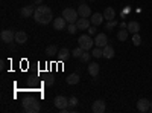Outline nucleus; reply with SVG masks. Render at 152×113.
Returning <instances> with one entry per match:
<instances>
[{"label":"nucleus","instance_id":"obj_13","mask_svg":"<svg viewBox=\"0 0 152 113\" xmlns=\"http://www.w3.org/2000/svg\"><path fill=\"white\" fill-rule=\"evenodd\" d=\"M34 12H35L34 6H32V5H28V6H24V8H21V11H20V14H21V17H24V18H28V17H32V16H34Z\"/></svg>","mask_w":152,"mask_h":113},{"label":"nucleus","instance_id":"obj_11","mask_svg":"<svg viewBox=\"0 0 152 113\" xmlns=\"http://www.w3.org/2000/svg\"><path fill=\"white\" fill-rule=\"evenodd\" d=\"M66 24H67V21H66L64 17H56V18L53 20V29H56V31L66 29Z\"/></svg>","mask_w":152,"mask_h":113},{"label":"nucleus","instance_id":"obj_3","mask_svg":"<svg viewBox=\"0 0 152 113\" xmlns=\"http://www.w3.org/2000/svg\"><path fill=\"white\" fill-rule=\"evenodd\" d=\"M78 43L84 51H90V49L93 47V44H94V40L90 37V34H82L78 38Z\"/></svg>","mask_w":152,"mask_h":113},{"label":"nucleus","instance_id":"obj_21","mask_svg":"<svg viewBox=\"0 0 152 113\" xmlns=\"http://www.w3.org/2000/svg\"><path fill=\"white\" fill-rule=\"evenodd\" d=\"M79 80H81V78H79V75H78V73H70L66 81H67V84L75 86V84H78V83H79Z\"/></svg>","mask_w":152,"mask_h":113},{"label":"nucleus","instance_id":"obj_28","mask_svg":"<svg viewBox=\"0 0 152 113\" xmlns=\"http://www.w3.org/2000/svg\"><path fill=\"white\" fill-rule=\"evenodd\" d=\"M67 31H69L70 34H76V31H78V26H76V23H69Z\"/></svg>","mask_w":152,"mask_h":113},{"label":"nucleus","instance_id":"obj_36","mask_svg":"<svg viewBox=\"0 0 152 113\" xmlns=\"http://www.w3.org/2000/svg\"><path fill=\"white\" fill-rule=\"evenodd\" d=\"M90 2H94V0H90Z\"/></svg>","mask_w":152,"mask_h":113},{"label":"nucleus","instance_id":"obj_23","mask_svg":"<svg viewBox=\"0 0 152 113\" xmlns=\"http://www.w3.org/2000/svg\"><path fill=\"white\" fill-rule=\"evenodd\" d=\"M91 55H93L94 58H102V57H104V49H102V47H97V46H96V47L93 49Z\"/></svg>","mask_w":152,"mask_h":113},{"label":"nucleus","instance_id":"obj_25","mask_svg":"<svg viewBox=\"0 0 152 113\" xmlns=\"http://www.w3.org/2000/svg\"><path fill=\"white\" fill-rule=\"evenodd\" d=\"M82 54H84V49L79 46V47H76V49H73L72 51V55L75 57V58H81L82 57Z\"/></svg>","mask_w":152,"mask_h":113},{"label":"nucleus","instance_id":"obj_27","mask_svg":"<svg viewBox=\"0 0 152 113\" xmlns=\"http://www.w3.org/2000/svg\"><path fill=\"white\" fill-rule=\"evenodd\" d=\"M116 26H117V21H116V20H108V21H107V28H105V29H107V31H113Z\"/></svg>","mask_w":152,"mask_h":113},{"label":"nucleus","instance_id":"obj_22","mask_svg":"<svg viewBox=\"0 0 152 113\" xmlns=\"http://www.w3.org/2000/svg\"><path fill=\"white\" fill-rule=\"evenodd\" d=\"M46 54H47L49 57H55V55H58V47H56L55 44L47 46V47H46Z\"/></svg>","mask_w":152,"mask_h":113},{"label":"nucleus","instance_id":"obj_32","mask_svg":"<svg viewBox=\"0 0 152 113\" xmlns=\"http://www.w3.org/2000/svg\"><path fill=\"white\" fill-rule=\"evenodd\" d=\"M94 32H96V29H94V24H91V26L88 28V34H90V35H93Z\"/></svg>","mask_w":152,"mask_h":113},{"label":"nucleus","instance_id":"obj_9","mask_svg":"<svg viewBox=\"0 0 152 113\" xmlns=\"http://www.w3.org/2000/svg\"><path fill=\"white\" fill-rule=\"evenodd\" d=\"M94 44L97 47H105L108 44V38H107V34H97L96 38H94Z\"/></svg>","mask_w":152,"mask_h":113},{"label":"nucleus","instance_id":"obj_18","mask_svg":"<svg viewBox=\"0 0 152 113\" xmlns=\"http://www.w3.org/2000/svg\"><path fill=\"white\" fill-rule=\"evenodd\" d=\"M126 28H128V31L131 34H137L138 31H140V23H138V21H129Z\"/></svg>","mask_w":152,"mask_h":113},{"label":"nucleus","instance_id":"obj_24","mask_svg":"<svg viewBox=\"0 0 152 113\" xmlns=\"http://www.w3.org/2000/svg\"><path fill=\"white\" fill-rule=\"evenodd\" d=\"M128 34H129V31H128V29H120V31H119V34H117V38H119L120 41H125L126 38H128Z\"/></svg>","mask_w":152,"mask_h":113},{"label":"nucleus","instance_id":"obj_31","mask_svg":"<svg viewBox=\"0 0 152 113\" xmlns=\"http://www.w3.org/2000/svg\"><path fill=\"white\" fill-rule=\"evenodd\" d=\"M69 106H70V107H76V106H78V98L72 96V98L69 99Z\"/></svg>","mask_w":152,"mask_h":113},{"label":"nucleus","instance_id":"obj_33","mask_svg":"<svg viewBox=\"0 0 152 113\" xmlns=\"http://www.w3.org/2000/svg\"><path fill=\"white\" fill-rule=\"evenodd\" d=\"M126 26H128V24H126L125 21H122V23H120V29H126Z\"/></svg>","mask_w":152,"mask_h":113},{"label":"nucleus","instance_id":"obj_17","mask_svg":"<svg viewBox=\"0 0 152 113\" xmlns=\"http://www.w3.org/2000/svg\"><path fill=\"white\" fill-rule=\"evenodd\" d=\"M15 41H17L18 44H24V43L28 41V34L23 32V31L15 32Z\"/></svg>","mask_w":152,"mask_h":113},{"label":"nucleus","instance_id":"obj_15","mask_svg":"<svg viewBox=\"0 0 152 113\" xmlns=\"http://www.w3.org/2000/svg\"><path fill=\"white\" fill-rule=\"evenodd\" d=\"M102 49H104V58H107V60H111V58H114L116 52H114V47H113V46L107 44V46H105V47H102Z\"/></svg>","mask_w":152,"mask_h":113},{"label":"nucleus","instance_id":"obj_5","mask_svg":"<svg viewBox=\"0 0 152 113\" xmlns=\"http://www.w3.org/2000/svg\"><path fill=\"white\" fill-rule=\"evenodd\" d=\"M0 38L5 43H11V41H15V32L12 29H3L2 34H0Z\"/></svg>","mask_w":152,"mask_h":113},{"label":"nucleus","instance_id":"obj_1","mask_svg":"<svg viewBox=\"0 0 152 113\" xmlns=\"http://www.w3.org/2000/svg\"><path fill=\"white\" fill-rule=\"evenodd\" d=\"M34 18L37 23L40 24H47L53 20V16H52V9L46 5H38L35 8V12H34Z\"/></svg>","mask_w":152,"mask_h":113},{"label":"nucleus","instance_id":"obj_6","mask_svg":"<svg viewBox=\"0 0 152 113\" xmlns=\"http://www.w3.org/2000/svg\"><path fill=\"white\" fill-rule=\"evenodd\" d=\"M53 103H55V107H56L58 110H62V109H67V107H69V99H67L66 96H62V95L56 96Z\"/></svg>","mask_w":152,"mask_h":113},{"label":"nucleus","instance_id":"obj_8","mask_svg":"<svg viewBox=\"0 0 152 113\" xmlns=\"http://www.w3.org/2000/svg\"><path fill=\"white\" fill-rule=\"evenodd\" d=\"M78 14H79V17H85V18H88V17H91V9H90V6H88V5L81 3L79 8H78Z\"/></svg>","mask_w":152,"mask_h":113},{"label":"nucleus","instance_id":"obj_19","mask_svg":"<svg viewBox=\"0 0 152 113\" xmlns=\"http://www.w3.org/2000/svg\"><path fill=\"white\" fill-rule=\"evenodd\" d=\"M114 17H116V11H114L113 8H105V11H104V18L108 21V20H114Z\"/></svg>","mask_w":152,"mask_h":113},{"label":"nucleus","instance_id":"obj_2","mask_svg":"<svg viewBox=\"0 0 152 113\" xmlns=\"http://www.w3.org/2000/svg\"><path fill=\"white\" fill-rule=\"evenodd\" d=\"M23 109L26 113H38L41 107H40V103H38L35 98H28V99H24V103H23Z\"/></svg>","mask_w":152,"mask_h":113},{"label":"nucleus","instance_id":"obj_12","mask_svg":"<svg viewBox=\"0 0 152 113\" xmlns=\"http://www.w3.org/2000/svg\"><path fill=\"white\" fill-rule=\"evenodd\" d=\"M90 24H91V21L88 20V18H85V17H79L78 21H76L78 29H88V28H90Z\"/></svg>","mask_w":152,"mask_h":113},{"label":"nucleus","instance_id":"obj_10","mask_svg":"<svg viewBox=\"0 0 152 113\" xmlns=\"http://www.w3.org/2000/svg\"><path fill=\"white\" fill-rule=\"evenodd\" d=\"M91 109H93L94 113H104L107 110V106H105V103L102 101V99H97V101L93 103V107Z\"/></svg>","mask_w":152,"mask_h":113},{"label":"nucleus","instance_id":"obj_7","mask_svg":"<svg viewBox=\"0 0 152 113\" xmlns=\"http://www.w3.org/2000/svg\"><path fill=\"white\" fill-rule=\"evenodd\" d=\"M137 110H138V112H142V113L149 112V110H151V101H148L146 98L138 99V101H137Z\"/></svg>","mask_w":152,"mask_h":113},{"label":"nucleus","instance_id":"obj_30","mask_svg":"<svg viewBox=\"0 0 152 113\" xmlns=\"http://www.w3.org/2000/svg\"><path fill=\"white\" fill-rule=\"evenodd\" d=\"M53 83H55V78L52 77V75L46 77V80H44V84H46V86H53Z\"/></svg>","mask_w":152,"mask_h":113},{"label":"nucleus","instance_id":"obj_35","mask_svg":"<svg viewBox=\"0 0 152 113\" xmlns=\"http://www.w3.org/2000/svg\"><path fill=\"white\" fill-rule=\"evenodd\" d=\"M151 112H152V101H151Z\"/></svg>","mask_w":152,"mask_h":113},{"label":"nucleus","instance_id":"obj_26","mask_svg":"<svg viewBox=\"0 0 152 113\" xmlns=\"http://www.w3.org/2000/svg\"><path fill=\"white\" fill-rule=\"evenodd\" d=\"M132 43H134L135 46H140V44H142V37H140V34H138V32L132 35Z\"/></svg>","mask_w":152,"mask_h":113},{"label":"nucleus","instance_id":"obj_29","mask_svg":"<svg viewBox=\"0 0 152 113\" xmlns=\"http://www.w3.org/2000/svg\"><path fill=\"white\" fill-rule=\"evenodd\" d=\"M93 55L91 54H88L87 51H84V54H82V57H81V60L84 61V63H88V61H90V58H91Z\"/></svg>","mask_w":152,"mask_h":113},{"label":"nucleus","instance_id":"obj_34","mask_svg":"<svg viewBox=\"0 0 152 113\" xmlns=\"http://www.w3.org/2000/svg\"><path fill=\"white\" fill-rule=\"evenodd\" d=\"M34 3L38 6V5H41V3H43V0H34Z\"/></svg>","mask_w":152,"mask_h":113},{"label":"nucleus","instance_id":"obj_4","mask_svg":"<svg viewBox=\"0 0 152 113\" xmlns=\"http://www.w3.org/2000/svg\"><path fill=\"white\" fill-rule=\"evenodd\" d=\"M62 17L66 18L67 23H76L79 18V14H78V9H73V8H66L62 11Z\"/></svg>","mask_w":152,"mask_h":113},{"label":"nucleus","instance_id":"obj_14","mask_svg":"<svg viewBox=\"0 0 152 113\" xmlns=\"http://www.w3.org/2000/svg\"><path fill=\"white\" fill-rule=\"evenodd\" d=\"M90 21H91V24H94V26H99V24L104 21V14H100V12H94V14L90 17Z\"/></svg>","mask_w":152,"mask_h":113},{"label":"nucleus","instance_id":"obj_20","mask_svg":"<svg viewBox=\"0 0 152 113\" xmlns=\"http://www.w3.org/2000/svg\"><path fill=\"white\" fill-rule=\"evenodd\" d=\"M69 55H70V52H69V49H66V47H62V49H59L58 51V60L59 61H66L67 58H69Z\"/></svg>","mask_w":152,"mask_h":113},{"label":"nucleus","instance_id":"obj_16","mask_svg":"<svg viewBox=\"0 0 152 113\" xmlns=\"http://www.w3.org/2000/svg\"><path fill=\"white\" fill-rule=\"evenodd\" d=\"M99 70H100V66L97 63H88V73H90L91 77H97Z\"/></svg>","mask_w":152,"mask_h":113}]
</instances>
